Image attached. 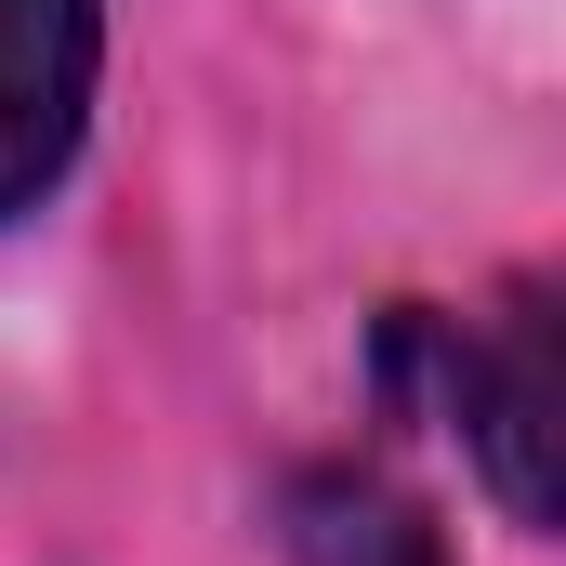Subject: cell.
<instances>
[{
	"mask_svg": "<svg viewBox=\"0 0 566 566\" xmlns=\"http://www.w3.org/2000/svg\"><path fill=\"white\" fill-rule=\"evenodd\" d=\"M382 382H409L461 422L474 474L501 488V514L527 541L554 527V343H541V316L527 329H461L434 303H396L382 316Z\"/></svg>",
	"mask_w": 566,
	"mask_h": 566,
	"instance_id": "6da1fadb",
	"label": "cell"
},
{
	"mask_svg": "<svg viewBox=\"0 0 566 566\" xmlns=\"http://www.w3.org/2000/svg\"><path fill=\"white\" fill-rule=\"evenodd\" d=\"M106 80V0H0V224H27L80 145Z\"/></svg>",
	"mask_w": 566,
	"mask_h": 566,
	"instance_id": "7a4b0ae2",
	"label": "cell"
},
{
	"mask_svg": "<svg viewBox=\"0 0 566 566\" xmlns=\"http://www.w3.org/2000/svg\"><path fill=\"white\" fill-rule=\"evenodd\" d=\"M290 541L303 566H448V541L422 527V501H396V488H369V474H303L290 488Z\"/></svg>",
	"mask_w": 566,
	"mask_h": 566,
	"instance_id": "3957f363",
	"label": "cell"
}]
</instances>
